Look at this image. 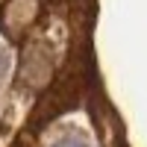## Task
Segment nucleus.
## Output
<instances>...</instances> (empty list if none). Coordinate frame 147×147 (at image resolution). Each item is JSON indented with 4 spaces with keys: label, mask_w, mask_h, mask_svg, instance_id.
<instances>
[{
    "label": "nucleus",
    "mask_w": 147,
    "mask_h": 147,
    "mask_svg": "<svg viewBox=\"0 0 147 147\" xmlns=\"http://www.w3.org/2000/svg\"><path fill=\"white\" fill-rule=\"evenodd\" d=\"M35 12V0H18L15 6L9 9V24L12 27H24Z\"/></svg>",
    "instance_id": "nucleus-1"
},
{
    "label": "nucleus",
    "mask_w": 147,
    "mask_h": 147,
    "mask_svg": "<svg viewBox=\"0 0 147 147\" xmlns=\"http://www.w3.org/2000/svg\"><path fill=\"white\" fill-rule=\"evenodd\" d=\"M9 74H12V50L0 41V94H3L6 82H9Z\"/></svg>",
    "instance_id": "nucleus-2"
},
{
    "label": "nucleus",
    "mask_w": 147,
    "mask_h": 147,
    "mask_svg": "<svg viewBox=\"0 0 147 147\" xmlns=\"http://www.w3.org/2000/svg\"><path fill=\"white\" fill-rule=\"evenodd\" d=\"M50 147H91V141L82 136H59Z\"/></svg>",
    "instance_id": "nucleus-3"
}]
</instances>
